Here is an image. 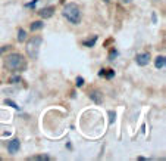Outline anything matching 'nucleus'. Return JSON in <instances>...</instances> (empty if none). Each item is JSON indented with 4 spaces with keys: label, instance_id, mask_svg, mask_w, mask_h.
Wrapping results in <instances>:
<instances>
[{
    "label": "nucleus",
    "instance_id": "19",
    "mask_svg": "<svg viewBox=\"0 0 166 161\" xmlns=\"http://www.w3.org/2000/svg\"><path fill=\"white\" fill-rule=\"evenodd\" d=\"M19 81H21V77H19V76L12 77V80H10V83H13V84H16V83H19Z\"/></svg>",
    "mask_w": 166,
    "mask_h": 161
},
{
    "label": "nucleus",
    "instance_id": "14",
    "mask_svg": "<svg viewBox=\"0 0 166 161\" xmlns=\"http://www.w3.org/2000/svg\"><path fill=\"white\" fill-rule=\"evenodd\" d=\"M116 56H118V50H115V49L110 50V53H109V61H113Z\"/></svg>",
    "mask_w": 166,
    "mask_h": 161
},
{
    "label": "nucleus",
    "instance_id": "13",
    "mask_svg": "<svg viewBox=\"0 0 166 161\" xmlns=\"http://www.w3.org/2000/svg\"><path fill=\"white\" fill-rule=\"evenodd\" d=\"M5 104L9 105V106H12V108H15V109H19V106H18L13 101H10V99H5Z\"/></svg>",
    "mask_w": 166,
    "mask_h": 161
},
{
    "label": "nucleus",
    "instance_id": "17",
    "mask_svg": "<svg viewBox=\"0 0 166 161\" xmlns=\"http://www.w3.org/2000/svg\"><path fill=\"white\" fill-rule=\"evenodd\" d=\"M77 86L78 87H82L84 86V78L82 77H77Z\"/></svg>",
    "mask_w": 166,
    "mask_h": 161
},
{
    "label": "nucleus",
    "instance_id": "20",
    "mask_svg": "<svg viewBox=\"0 0 166 161\" xmlns=\"http://www.w3.org/2000/svg\"><path fill=\"white\" fill-rule=\"evenodd\" d=\"M37 2H38V0H33V2H30V3H27V8H34V6L37 5Z\"/></svg>",
    "mask_w": 166,
    "mask_h": 161
},
{
    "label": "nucleus",
    "instance_id": "8",
    "mask_svg": "<svg viewBox=\"0 0 166 161\" xmlns=\"http://www.w3.org/2000/svg\"><path fill=\"white\" fill-rule=\"evenodd\" d=\"M154 65H156L157 70H163L165 65H166V58L165 56H157L156 61H154Z\"/></svg>",
    "mask_w": 166,
    "mask_h": 161
},
{
    "label": "nucleus",
    "instance_id": "22",
    "mask_svg": "<svg viewBox=\"0 0 166 161\" xmlns=\"http://www.w3.org/2000/svg\"><path fill=\"white\" fill-rule=\"evenodd\" d=\"M151 19H153V22H156V21H157V18H156V13H153V15H151Z\"/></svg>",
    "mask_w": 166,
    "mask_h": 161
},
{
    "label": "nucleus",
    "instance_id": "18",
    "mask_svg": "<svg viewBox=\"0 0 166 161\" xmlns=\"http://www.w3.org/2000/svg\"><path fill=\"white\" fill-rule=\"evenodd\" d=\"M8 49H10V46H2V48H0V56H2L5 52H8Z\"/></svg>",
    "mask_w": 166,
    "mask_h": 161
},
{
    "label": "nucleus",
    "instance_id": "24",
    "mask_svg": "<svg viewBox=\"0 0 166 161\" xmlns=\"http://www.w3.org/2000/svg\"><path fill=\"white\" fill-rule=\"evenodd\" d=\"M103 2H106V3H110V2H112V0H103Z\"/></svg>",
    "mask_w": 166,
    "mask_h": 161
},
{
    "label": "nucleus",
    "instance_id": "10",
    "mask_svg": "<svg viewBox=\"0 0 166 161\" xmlns=\"http://www.w3.org/2000/svg\"><path fill=\"white\" fill-rule=\"evenodd\" d=\"M28 160H34V161H49L50 157H49V155H34V157H30Z\"/></svg>",
    "mask_w": 166,
    "mask_h": 161
},
{
    "label": "nucleus",
    "instance_id": "2",
    "mask_svg": "<svg viewBox=\"0 0 166 161\" xmlns=\"http://www.w3.org/2000/svg\"><path fill=\"white\" fill-rule=\"evenodd\" d=\"M63 16L74 25H78L81 22V10L80 8L75 5V3H68L65 8H63Z\"/></svg>",
    "mask_w": 166,
    "mask_h": 161
},
{
    "label": "nucleus",
    "instance_id": "1",
    "mask_svg": "<svg viewBox=\"0 0 166 161\" xmlns=\"http://www.w3.org/2000/svg\"><path fill=\"white\" fill-rule=\"evenodd\" d=\"M5 65L8 70L15 71V73H22L27 70V61L21 53H10L5 59Z\"/></svg>",
    "mask_w": 166,
    "mask_h": 161
},
{
    "label": "nucleus",
    "instance_id": "16",
    "mask_svg": "<svg viewBox=\"0 0 166 161\" xmlns=\"http://www.w3.org/2000/svg\"><path fill=\"white\" fill-rule=\"evenodd\" d=\"M104 76H106L107 80H110L112 77H115V71L113 70H107V74H104Z\"/></svg>",
    "mask_w": 166,
    "mask_h": 161
},
{
    "label": "nucleus",
    "instance_id": "7",
    "mask_svg": "<svg viewBox=\"0 0 166 161\" xmlns=\"http://www.w3.org/2000/svg\"><path fill=\"white\" fill-rule=\"evenodd\" d=\"M53 13H55V8H53V6L43 8V9L38 12V15H40L43 19H46V18H52V16H53Z\"/></svg>",
    "mask_w": 166,
    "mask_h": 161
},
{
    "label": "nucleus",
    "instance_id": "25",
    "mask_svg": "<svg viewBox=\"0 0 166 161\" xmlns=\"http://www.w3.org/2000/svg\"><path fill=\"white\" fill-rule=\"evenodd\" d=\"M0 160H2V158H0Z\"/></svg>",
    "mask_w": 166,
    "mask_h": 161
},
{
    "label": "nucleus",
    "instance_id": "21",
    "mask_svg": "<svg viewBox=\"0 0 166 161\" xmlns=\"http://www.w3.org/2000/svg\"><path fill=\"white\" fill-rule=\"evenodd\" d=\"M104 74H106V70H100V71H99V76H100V77H103Z\"/></svg>",
    "mask_w": 166,
    "mask_h": 161
},
{
    "label": "nucleus",
    "instance_id": "12",
    "mask_svg": "<svg viewBox=\"0 0 166 161\" xmlns=\"http://www.w3.org/2000/svg\"><path fill=\"white\" fill-rule=\"evenodd\" d=\"M96 41H97V36H93L91 40H85L84 41V46H85V48H93V46L96 44Z\"/></svg>",
    "mask_w": 166,
    "mask_h": 161
},
{
    "label": "nucleus",
    "instance_id": "23",
    "mask_svg": "<svg viewBox=\"0 0 166 161\" xmlns=\"http://www.w3.org/2000/svg\"><path fill=\"white\" fill-rule=\"evenodd\" d=\"M121 2H122V3H131L132 0H121Z\"/></svg>",
    "mask_w": 166,
    "mask_h": 161
},
{
    "label": "nucleus",
    "instance_id": "9",
    "mask_svg": "<svg viewBox=\"0 0 166 161\" xmlns=\"http://www.w3.org/2000/svg\"><path fill=\"white\" fill-rule=\"evenodd\" d=\"M43 27H44V24H43V21H35V22H33V24L30 25L31 31H37V30H41Z\"/></svg>",
    "mask_w": 166,
    "mask_h": 161
},
{
    "label": "nucleus",
    "instance_id": "4",
    "mask_svg": "<svg viewBox=\"0 0 166 161\" xmlns=\"http://www.w3.org/2000/svg\"><path fill=\"white\" fill-rule=\"evenodd\" d=\"M135 62H137V65H140V66L149 65V62H150V53H147V52L138 53V55L135 56Z\"/></svg>",
    "mask_w": 166,
    "mask_h": 161
},
{
    "label": "nucleus",
    "instance_id": "6",
    "mask_svg": "<svg viewBox=\"0 0 166 161\" xmlns=\"http://www.w3.org/2000/svg\"><path fill=\"white\" fill-rule=\"evenodd\" d=\"M19 146H21V142H19V139H12L9 144H8V151H9V154H16L18 151H19Z\"/></svg>",
    "mask_w": 166,
    "mask_h": 161
},
{
    "label": "nucleus",
    "instance_id": "3",
    "mask_svg": "<svg viewBox=\"0 0 166 161\" xmlns=\"http://www.w3.org/2000/svg\"><path fill=\"white\" fill-rule=\"evenodd\" d=\"M43 43V37L41 36H34L31 37V40H28L27 43V53L31 59H37L38 53H40V48Z\"/></svg>",
    "mask_w": 166,
    "mask_h": 161
},
{
    "label": "nucleus",
    "instance_id": "5",
    "mask_svg": "<svg viewBox=\"0 0 166 161\" xmlns=\"http://www.w3.org/2000/svg\"><path fill=\"white\" fill-rule=\"evenodd\" d=\"M88 96H90V99H91L94 104H102V102H103V93H102L100 90H97V89L90 90Z\"/></svg>",
    "mask_w": 166,
    "mask_h": 161
},
{
    "label": "nucleus",
    "instance_id": "15",
    "mask_svg": "<svg viewBox=\"0 0 166 161\" xmlns=\"http://www.w3.org/2000/svg\"><path fill=\"white\" fill-rule=\"evenodd\" d=\"M109 117H110V118H109V121H110V123H113V121L116 120V114H115L113 111H109Z\"/></svg>",
    "mask_w": 166,
    "mask_h": 161
},
{
    "label": "nucleus",
    "instance_id": "11",
    "mask_svg": "<svg viewBox=\"0 0 166 161\" xmlns=\"http://www.w3.org/2000/svg\"><path fill=\"white\" fill-rule=\"evenodd\" d=\"M25 40H27V31L19 28L18 30V41H25Z\"/></svg>",
    "mask_w": 166,
    "mask_h": 161
}]
</instances>
